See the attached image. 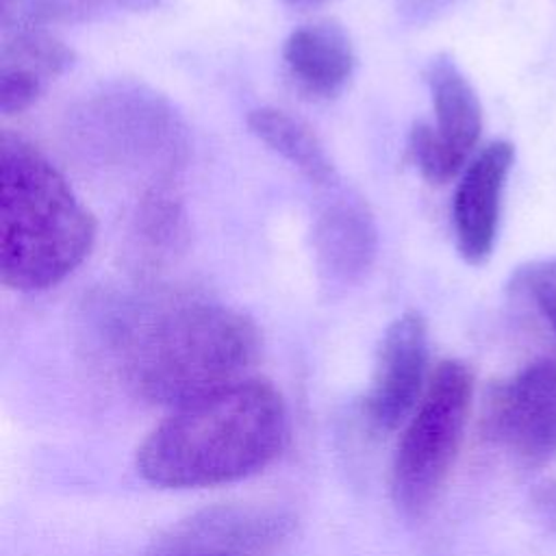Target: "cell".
<instances>
[{
	"mask_svg": "<svg viewBox=\"0 0 556 556\" xmlns=\"http://www.w3.org/2000/svg\"><path fill=\"white\" fill-rule=\"evenodd\" d=\"M102 334L126 387L169 408L248 378L261 348L258 328L245 313L165 293L113 302Z\"/></svg>",
	"mask_w": 556,
	"mask_h": 556,
	"instance_id": "1",
	"label": "cell"
},
{
	"mask_svg": "<svg viewBox=\"0 0 556 556\" xmlns=\"http://www.w3.org/2000/svg\"><path fill=\"white\" fill-rule=\"evenodd\" d=\"M287 432L280 391L267 380L241 378L172 408L137 447L135 465L161 489L226 484L267 467Z\"/></svg>",
	"mask_w": 556,
	"mask_h": 556,
	"instance_id": "2",
	"label": "cell"
},
{
	"mask_svg": "<svg viewBox=\"0 0 556 556\" xmlns=\"http://www.w3.org/2000/svg\"><path fill=\"white\" fill-rule=\"evenodd\" d=\"M0 278L22 293L74 274L96 241V217L67 178L28 139L0 135Z\"/></svg>",
	"mask_w": 556,
	"mask_h": 556,
	"instance_id": "3",
	"label": "cell"
},
{
	"mask_svg": "<svg viewBox=\"0 0 556 556\" xmlns=\"http://www.w3.org/2000/svg\"><path fill=\"white\" fill-rule=\"evenodd\" d=\"M67 135L91 161L172 180L189 152L187 124L152 87L132 80L102 85L70 113Z\"/></svg>",
	"mask_w": 556,
	"mask_h": 556,
	"instance_id": "4",
	"label": "cell"
},
{
	"mask_svg": "<svg viewBox=\"0 0 556 556\" xmlns=\"http://www.w3.org/2000/svg\"><path fill=\"white\" fill-rule=\"evenodd\" d=\"M473 402V371L463 361H441L415 410L402 426L391 465V495L406 515L426 513L458 458Z\"/></svg>",
	"mask_w": 556,
	"mask_h": 556,
	"instance_id": "5",
	"label": "cell"
},
{
	"mask_svg": "<svg viewBox=\"0 0 556 556\" xmlns=\"http://www.w3.org/2000/svg\"><path fill=\"white\" fill-rule=\"evenodd\" d=\"M480 434L526 467L556 458V358L526 363L489 387Z\"/></svg>",
	"mask_w": 556,
	"mask_h": 556,
	"instance_id": "6",
	"label": "cell"
},
{
	"mask_svg": "<svg viewBox=\"0 0 556 556\" xmlns=\"http://www.w3.org/2000/svg\"><path fill=\"white\" fill-rule=\"evenodd\" d=\"M428 324L417 311L395 317L378 345L363 415L376 432L406 424L421 400L428 380Z\"/></svg>",
	"mask_w": 556,
	"mask_h": 556,
	"instance_id": "7",
	"label": "cell"
},
{
	"mask_svg": "<svg viewBox=\"0 0 556 556\" xmlns=\"http://www.w3.org/2000/svg\"><path fill=\"white\" fill-rule=\"evenodd\" d=\"M515 148L508 141L484 146L463 169L452 200V224L458 254L469 265L489 261L502 215V195Z\"/></svg>",
	"mask_w": 556,
	"mask_h": 556,
	"instance_id": "8",
	"label": "cell"
},
{
	"mask_svg": "<svg viewBox=\"0 0 556 556\" xmlns=\"http://www.w3.org/2000/svg\"><path fill=\"white\" fill-rule=\"evenodd\" d=\"M289 530L274 508L252 504L211 506L172 526L154 545L219 556H263Z\"/></svg>",
	"mask_w": 556,
	"mask_h": 556,
	"instance_id": "9",
	"label": "cell"
},
{
	"mask_svg": "<svg viewBox=\"0 0 556 556\" xmlns=\"http://www.w3.org/2000/svg\"><path fill=\"white\" fill-rule=\"evenodd\" d=\"M311 241L319 274L330 282L352 285L365 278L376 261V219L358 198H339L315 219Z\"/></svg>",
	"mask_w": 556,
	"mask_h": 556,
	"instance_id": "10",
	"label": "cell"
},
{
	"mask_svg": "<svg viewBox=\"0 0 556 556\" xmlns=\"http://www.w3.org/2000/svg\"><path fill=\"white\" fill-rule=\"evenodd\" d=\"M295 87L311 98H337L356 72V50L348 30L332 20L295 28L282 48Z\"/></svg>",
	"mask_w": 556,
	"mask_h": 556,
	"instance_id": "11",
	"label": "cell"
},
{
	"mask_svg": "<svg viewBox=\"0 0 556 556\" xmlns=\"http://www.w3.org/2000/svg\"><path fill=\"white\" fill-rule=\"evenodd\" d=\"M76 61L74 50L48 30L2 35L0 43V111L22 113L46 87Z\"/></svg>",
	"mask_w": 556,
	"mask_h": 556,
	"instance_id": "12",
	"label": "cell"
},
{
	"mask_svg": "<svg viewBox=\"0 0 556 556\" xmlns=\"http://www.w3.org/2000/svg\"><path fill=\"white\" fill-rule=\"evenodd\" d=\"M424 80L434 111V124L430 126L439 143L467 167L482 132L480 98L450 54L432 56L424 70Z\"/></svg>",
	"mask_w": 556,
	"mask_h": 556,
	"instance_id": "13",
	"label": "cell"
},
{
	"mask_svg": "<svg viewBox=\"0 0 556 556\" xmlns=\"http://www.w3.org/2000/svg\"><path fill=\"white\" fill-rule=\"evenodd\" d=\"M248 128L311 182L328 187L337 180L334 163L324 143L300 117L276 106H261L248 113Z\"/></svg>",
	"mask_w": 556,
	"mask_h": 556,
	"instance_id": "14",
	"label": "cell"
},
{
	"mask_svg": "<svg viewBox=\"0 0 556 556\" xmlns=\"http://www.w3.org/2000/svg\"><path fill=\"white\" fill-rule=\"evenodd\" d=\"M172 180L152 182L139 198L135 213V232L159 254H169L187 241V215Z\"/></svg>",
	"mask_w": 556,
	"mask_h": 556,
	"instance_id": "15",
	"label": "cell"
},
{
	"mask_svg": "<svg viewBox=\"0 0 556 556\" xmlns=\"http://www.w3.org/2000/svg\"><path fill=\"white\" fill-rule=\"evenodd\" d=\"M87 11L80 0H0V30L35 33L54 24L85 22Z\"/></svg>",
	"mask_w": 556,
	"mask_h": 556,
	"instance_id": "16",
	"label": "cell"
},
{
	"mask_svg": "<svg viewBox=\"0 0 556 556\" xmlns=\"http://www.w3.org/2000/svg\"><path fill=\"white\" fill-rule=\"evenodd\" d=\"M408 156L419 174L434 185L458 176L465 167L439 143L430 122H415L408 132Z\"/></svg>",
	"mask_w": 556,
	"mask_h": 556,
	"instance_id": "17",
	"label": "cell"
},
{
	"mask_svg": "<svg viewBox=\"0 0 556 556\" xmlns=\"http://www.w3.org/2000/svg\"><path fill=\"white\" fill-rule=\"evenodd\" d=\"M510 289L534 304L556 341V256L519 267L513 276Z\"/></svg>",
	"mask_w": 556,
	"mask_h": 556,
	"instance_id": "18",
	"label": "cell"
},
{
	"mask_svg": "<svg viewBox=\"0 0 556 556\" xmlns=\"http://www.w3.org/2000/svg\"><path fill=\"white\" fill-rule=\"evenodd\" d=\"M460 0H393L397 17L410 26H426L443 17Z\"/></svg>",
	"mask_w": 556,
	"mask_h": 556,
	"instance_id": "19",
	"label": "cell"
},
{
	"mask_svg": "<svg viewBox=\"0 0 556 556\" xmlns=\"http://www.w3.org/2000/svg\"><path fill=\"white\" fill-rule=\"evenodd\" d=\"M530 502L539 523L547 532H556V478H545L539 484H534Z\"/></svg>",
	"mask_w": 556,
	"mask_h": 556,
	"instance_id": "20",
	"label": "cell"
},
{
	"mask_svg": "<svg viewBox=\"0 0 556 556\" xmlns=\"http://www.w3.org/2000/svg\"><path fill=\"white\" fill-rule=\"evenodd\" d=\"M87 17H100L111 11H148L161 4V0H80Z\"/></svg>",
	"mask_w": 556,
	"mask_h": 556,
	"instance_id": "21",
	"label": "cell"
},
{
	"mask_svg": "<svg viewBox=\"0 0 556 556\" xmlns=\"http://www.w3.org/2000/svg\"><path fill=\"white\" fill-rule=\"evenodd\" d=\"M146 556H219V554H206V552H191V549H174V547H163L154 545L150 554Z\"/></svg>",
	"mask_w": 556,
	"mask_h": 556,
	"instance_id": "22",
	"label": "cell"
},
{
	"mask_svg": "<svg viewBox=\"0 0 556 556\" xmlns=\"http://www.w3.org/2000/svg\"><path fill=\"white\" fill-rule=\"evenodd\" d=\"M287 2L293 4V7H315V4H321L326 0H287Z\"/></svg>",
	"mask_w": 556,
	"mask_h": 556,
	"instance_id": "23",
	"label": "cell"
}]
</instances>
